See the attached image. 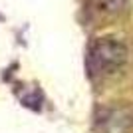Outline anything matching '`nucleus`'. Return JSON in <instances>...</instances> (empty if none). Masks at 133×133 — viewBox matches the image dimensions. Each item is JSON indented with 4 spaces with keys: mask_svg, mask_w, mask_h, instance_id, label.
<instances>
[{
    "mask_svg": "<svg viewBox=\"0 0 133 133\" xmlns=\"http://www.w3.org/2000/svg\"><path fill=\"white\" fill-rule=\"evenodd\" d=\"M127 62V48L115 38H97L89 46L88 66L97 76L117 72Z\"/></svg>",
    "mask_w": 133,
    "mask_h": 133,
    "instance_id": "1",
    "label": "nucleus"
}]
</instances>
